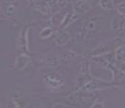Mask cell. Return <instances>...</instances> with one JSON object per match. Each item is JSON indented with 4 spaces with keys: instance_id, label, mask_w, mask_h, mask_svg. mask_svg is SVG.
<instances>
[{
    "instance_id": "cell-1",
    "label": "cell",
    "mask_w": 125,
    "mask_h": 108,
    "mask_svg": "<svg viewBox=\"0 0 125 108\" xmlns=\"http://www.w3.org/2000/svg\"><path fill=\"white\" fill-rule=\"evenodd\" d=\"M104 18L102 16H93L85 19L79 26L77 32V39L83 43L90 42L96 37L104 27Z\"/></svg>"
},
{
    "instance_id": "cell-2",
    "label": "cell",
    "mask_w": 125,
    "mask_h": 108,
    "mask_svg": "<svg viewBox=\"0 0 125 108\" xmlns=\"http://www.w3.org/2000/svg\"><path fill=\"white\" fill-rule=\"evenodd\" d=\"M43 83L49 91H58L64 85V80L55 73H48L43 76Z\"/></svg>"
},
{
    "instance_id": "cell-3",
    "label": "cell",
    "mask_w": 125,
    "mask_h": 108,
    "mask_svg": "<svg viewBox=\"0 0 125 108\" xmlns=\"http://www.w3.org/2000/svg\"><path fill=\"white\" fill-rule=\"evenodd\" d=\"M18 1L17 0H2L1 3V11L2 15L7 18H10L14 16L18 10Z\"/></svg>"
},
{
    "instance_id": "cell-4",
    "label": "cell",
    "mask_w": 125,
    "mask_h": 108,
    "mask_svg": "<svg viewBox=\"0 0 125 108\" xmlns=\"http://www.w3.org/2000/svg\"><path fill=\"white\" fill-rule=\"evenodd\" d=\"M16 45L17 48L22 50L23 52L29 53L30 52V48H29V28L25 27L21 30L17 38H16Z\"/></svg>"
},
{
    "instance_id": "cell-5",
    "label": "cell",
    "mask_w": 125,
    "mask_h": 108,
    "mask_svg": "<svg viewBox=\"0 0 125 108\" xmlns=\"http://www.w3.org/2000/svg\"><path fill=\"white\" fill-rule=\"evenodd\" d=\"M37 60L49 69H55L60 65V59L56 54H47L37 58Z\"/></svg>"
},
{
    "instance_id": "cell-6",
    "label": "cell",
    "mask_w": 125,
    "mask_h": 108,
    "mask_svg": "<svg viewBox=\"0 0 125 108\" xmlns=\"http://www.w3.org/2000/svg\"><path fill=\"white\" fill-rule=\"evenodd\" d=\"M71 40H72V34L66 29H61L53 36V42L58 47L66 46Z\"/></svg>"
},
{
    "instance_id": "cell-7",
    "label": "cell",
    "mask_w": 125,
    "mask_h": 108,
    "mask_svg": "<svg viewBox=\"0 0 125 108\" xmlns=\"http://www.w3.org/2000/svg\"><path fill=\"white\" fill-rule=\"evenodd\" d=\"M31 61V57L28 54V53L23 52V53H19L15 57V61H14V68L17 71H22L25 70L26 67L29 65Z\"/></svg>"
},
{
    "instance_id": "cell-8",
    "label": "cell",
    "mask_w": 125,
    "mask_h": 108,
    "mask_svg": "<svg viewBox=\"0 0 125 108\" xmlns=\"http://www.w3.org/2000/svg\"><path fill=\"white\" fill-rule=\"evenodd\" d=\"M91 8H92V6H91V3L89 2V0H74L73 9L79 16L88 12L91 10Z\"/></svg>"
},
{
    "instance_id": "cell-9",
    "label": "cell",
    "mask_w": 125,
    "mask_h": 108,
    "mask_svg": "<svg viewBox=\"0 0 125 108\" xmlns=\"http://www.w3.org/2000/svg\"><path fill=\"white\" fill-rule=\"evenodd\" d=\"M79 15L73 11V9L71 11L67 12L65 14V16L63 17V19L60 22V28L61 29H66L68 28L71 24H73V22H75L77 19H78Z\"/></svg>"
},
{
    "instance_id": "cell-10",
    "label": "cell",
    "mask_w": 125,
    "mask_h": 108,
    "mask_svg": "<svg viewBox=\"0 0 125 108\" xmlns=\"http://www.w3.org/2000/svg\"><path fill=\"white\" fill-rule=\"evenodd\" d=\"M34 6L37 11L43 14H50L52 11V6L49 0H35Z\"/></svg>"
},
{
    "instance_id": "cell-11",
    "label": "cell",
    "mask_w": 125,
    "mask_h": 108,
    "mask_svg": "<svg viewBox=\"0 0 125 108\" xmlns=\"http://www.w3.org/2000/svg\"><path fill=\"white\" fill-rule=\"evenodd\" d=\"M78 57H79V54H77L76 52H73V51H65L62 56L63 63L66 65V66H71L72 64L76 62V60L78 59Z\"/></svg>"
},
{
    "instance_id": "cell-12",
    "label": "cell",
    "mask_w": 125,
    "mask_h": 108,
    "mask_svg": "<svg viewBox=\"0 0 125 108\" xmlns=\"http://www.w3.org/2000/svg\"><path fill=\"white\" fill-rule=\"evenodd\" d=\"M115 55V59L117 62H124L125 61V46L124 45H120L118 46L114 52Z\"/></svg>"
},
{
    "instance_id": "cell-13",
    "label": "cell",
    "mask_w": 125,
    "mask_h": 108,
    "mask_svg": "<svg viewBox=\"0 0 125 108\" xmlns=\"http://www.w3.org/2000/svg\"><path fill=\"white\" fill-rule=\"evenodd\" d=\"M52 34H53V30H52V27L46 26L43 29H41V31L39 32L38 36H39V38L41 40H45V39H48V38L52 37Z\"/></svg>"
},
{
    "instance_id": "cell-14",
    "label": "cell",
    "mask_w": 125,
    "mask_h": 108,
    "mask_svg": "<svg viewBox=\"0 0 125 108\" xmlns=\"http://www.w3.org/2000/svg\"><path fill=\"white\" fill-rule=\"evenodd\" d=\"M99 7L104 11H113L115 8L114 0H98Z\"/></svg>"
},
{
    "instance_id": "cell-15",
    "label": "cell",
    "mask_w": 125,
    "mask_h": 108,
    "mask_svg": "<svg viewBox=\"0 0 125 108\" xmlns=\"http://www.w3.org/2000/svg\"><path fill=\"white\" fill-rule=\"evenodd\" d=\"M116 11L118 13L122 14V15H125V1L123 2H120L116 5Z\"/></svg>"
},
{
    "instance_id": "cell-16",
    "label": "cell",
    "mask_w": 125,
    "mask_h": 108,
    "mask_svg": "<svg viewBox=\"0 0 125 108\" xmlns=\"http://www.w3.org/2000/svg\"><path fill=\"white\" fill-rule=\"evenodd\" d=\"M90 107H105V103L102 99H94V102L90 105Z\"/></svg>"
}]
</instances>
